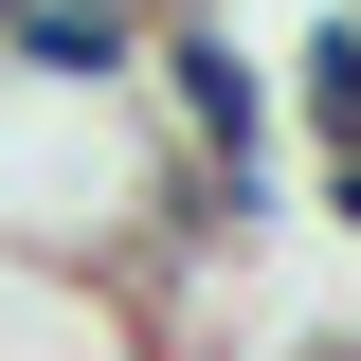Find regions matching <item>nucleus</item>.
<instances>
[{
    "mask_svg": "<svg viewBox=\"0 0 361 361\" xmlns=\"http://www.w3.org/2000/svg\"><path fill=\"white\" fill-rule=\"evenodd\" d=\"M145 127H163L180 163H271L289 90H271V54L235 37L217 0H163V18H145Z\"/></svg>",
    "mask_w": 361,
    "mask_h": 361,
    "instance_id": "obj_1",
    "label": "nucleus"
},
{
    "mask_svg": "<svg viewBox=\"0 0 361 361\" xmlns=\"http://www.w3.org/2000/svg\"><path fill=\"white\" fill-rule=\"evenodd\" d=\"M271 90H289V127H307V145H361V18H343V0L271 54Z\"/></svg>",
    "mask_w": 361,
    "mask_h": 361,
    "instance_id": "obj_2",
    "label": "nucleus"
},
{
    "mask_svg": "<svg viewBox=\"0 0 361 361\" xmlns=\"http://www.w3.org/2000/svg\"><path fill=\"white\" fill-rule=\"evenodd\" d=\"M90 18H163V0H90Z\"/></svg>",
    "mask_w": 361,
    "mask_h": 361,
    "instance_id": "obj_3",
    "label": "nucleus"
},
{
    "mask_svg": "<svg viewBox=\"0 0 361 361\" xmlns=\"http://www.w3.org/2000/svg\"><path fill=\"white\" fill-rule=\"evenodd\" d=\"M0 18H18V0H0Z\"/></svg>",
    "mask_w": 361,
    "mask_h": 361,
    "instance_id": "obj_4",
    "label": "nucleus"
}]
</instances>
